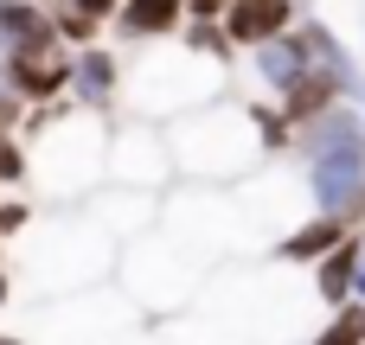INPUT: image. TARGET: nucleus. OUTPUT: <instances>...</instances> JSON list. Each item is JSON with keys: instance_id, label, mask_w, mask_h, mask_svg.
<instances>
[{"instance_id": "1", "label": "nucleus", "mask_w": 365, "mask_h": 345, "mask_svg": "<svg viewBox=\"0 0 365 345\" xmlns=\"http://www.w3.org/2000/svg\"><path fill=\"white\" fill-rule=\"evenodd\" d=\"M19 128L32 134L26 154H32V186L58 205H77L103 186V160H109V122L103 109H71L64 96L58 102H26Z\"/></svg>"}, {"instance_id": "2", "label": "nucleus", "mask_w": 365, "mask_h": 345, "mask_svg": "<svg viewBox=\"0 0 365 345\" xmlns=\"http://www.w3.org/2000/svg\"><path fill=\"white\" fill-rule=\"evenodd\" d=\"M225 58L186 45L180 32L173 38H148L141 64H122V102L141 115V122H173V115H192L205 102L225 96Z\"/></svg>"}, {"instance_id": "3", "label": "nucleus", "mask_w": 365, "mask_h": 345, "mask_svg": "<svg viewBox=\"0 0 365 345\" xmlns=\"http://www.w3.org/2000/svg\"><path fill=\"white\" fill-rule=\"evenodd\" d=\"M167 147H173V173L180 179H205V186H237L263 166V128H257V109L250 102H205L192 115H173L167 128Z\"/></svg>"}, {"instance_id": "4", "label": "nucleus", "mask_w": 365, "mask_h": 345, "mask_svg": "<svg viewBox=\"0 0 365 345\" xmlns=\"http://www.w3.org/2000/svg\"><path fill=\"white\" fill-rule=\"evenodd\" d=\"M205 275H212V262L205 256H192L173 230H141V237H128V250H122V262H115V282H122V294L141 307V314H186L192 301H199V288H205Z\"/></svg>"}, {"instance_id": "5", "label": "nucleus", "mask_w": 365, "mask_h": 345, "mask_svg": "<svg viewBox=\"0 0 365 345\" xmlns=\"http://www.w3.org/2000/svg\"><path fill=\"white\" fill-rule=\"evenodd\" d=\"M115 269V237H103L77 205L64 224H45L32 237V275L45 294H71V288H90Z\"/></svg>"}, {"instance_id": "6", "label": "nucleus", "mask_w": 365, "mask_h": 345, "mask_svg": "<svg viewBox=\"0 0 365 345\" xmlns=\"http://www.w3.org/2000/svg\"><path fill=\"white\" fill-rule=\"evenodd\" d=\"M128 320H135V301L115 294V288H103V282H90V288L58 294V301L38 314L32 333L45 345H109V339L128 333Z\"/></svg>"}, {"instance_id": "7", "label": "nucleus", "mask_w": 365, "mask_h": 345, "mask_svg": "<svg viewBox=\"0 0 365 345\" xmlns=\"http://www.w3.org/2000/svg\"><path fill=\"white\" fill-rule=\"evenodd\" d=\"M0 77L19 102H58V96H71V45L45 26L0 51Z\"/></svg>"}, {"instance_id": "8", "label": "nucleus", "mask_w": 365, "mask_h": 345, "mask_svg": "<svg viewBox=\"0 0 365 345\" xmlns=\"http://www.w3.org/2000/svg\"><path fill=\"white\" fill-rule=\"evenodd\" d=\"M103 179L115 186H141V192H167L180 173H173V147H167V128L154 122H122L109 128V160H103Z\"/></svg>"}, {"instance_id": "9", "label": "nucleus", "mask_w": 365, "mask_h": 345, "mask_svg": "<svg viewBox=\"0 0 365 345\" xmlns=\"http://www.w3.org/2000/svg\"><path fill=\"white\" fill-rule=\"evenodd\" d=\"M237 211H244V224H257V230H269V237H282V230H295L302 218H308V179H282V173H250V179H237Z\"/></svg>"}, {"instance_id": "10", "label": "nucleus", "mask_w": 365, "mask_h": 345, "mask_svg": "<svg viewBox=\"0 0 365 345\" xmlns=\"http://www.w3.org/2000/svg\"><path fill=\"white\" fill-rule=\"evenodd\" d=\"M77 211H83L103 237L128 243V237L154 230V218H160V192H141V186H115V179H103L90 198H77Z\"/></svg>"}, {"instance_id": "11", "label": "nucleus", "mask_w": 365, "mask_h": 345, "mask_svg": "<svg viewBox=\"0 0 365 345\" xmlns=\"http://www.w3.org/2000/svg\"><path fill=\"white\" fill-rule=\"evenodd\" d=\"M308 179V205L340 218V224H365V160H302Z\"/></svg>"}, {"instance_id": "12", "label": "nucleus", "mask_w": 365, "mask_h": 345, "mask_svg": "<svg viewBox=\"0 0 365 345\" xmlns=\"http://www.w3.org/2000/svg\"><path fill=\"white\" fill-rule=\"evenodd\" d=\"M289 32H295L302 58H308L314 70H327V77H334V83H340V90H346V96L359 102V90H365V70H359V58H353V51L340 45V32H334L327 19H295Z\"/></svg>"}, {"instance_id": "13", "label": "nucleus", "mask_w": 365, "mask_h": 345, "mask_svg": "<svg viewBox=\"0 0 365 345\" xmlns=\"http://www.w3.org/2000/svg\"><path fill=\"white\" fill-rule=\"evenodd\" d=\"M71 96L83 109H109L122 96V58L109 45H77L71 51Z\"/></svg>"}, {"instance_id": "14", "label": "nucleus", "mask_w": 365, "mask_h": 345, "mask_svg": "<svg viewBox=\"0 0 365 345\" xmlns=\"http://www.w3.org/2000/svg\"><path fill=\"white\" fill-rule=\"evenodd\" d=\"M218 26H225L231 51H250V45H263V38L295 26V0H231Z\"/></svg>"}, {"instance_id": "15", "label": "nucleus", "mask_w": 365, "mask_h": 345, "mask_svg": "<svg viewBox=\"0 0 365 345\" xmlns=\"http://www.w3.org/2000/svg\"><path fill=\"white\" fill-rule=\"evenodd\" d=\"M109 26H115L122 38H135V45H148V38H173V32L186 26V0H122Z\"/></svg>"}, {"instance_id": "16", "label": "nucleus", "mask_w": 365, "mask_h": 345, "mask_svg": "<svg viewBox=\"0 0 365 345\" xmlns=\"http://www.w3.org/2000/svg\"><path fill=\"white\" fill-rule=\"evenodd\" d=\"M308 70V58H302V45H295V32H276V38H263V45H250V77H257V90H269V96H282L295 77Z\"/></svg>"}, {"instance_id": "17", "label": "nucleus", "mask_w": 365, "mask_h": 345, "mask_svg": "<svg viewBox=\"0 0 365 345\" xmlns=\"http://www.w3.org/2000/svg\"><path fill=\"white\" fill-rule=\"evenodd\" d=\"M346 230H353V224H340V218L314 211V218H302L295 230H282V237H276V256H282V262H295V269H302V262L314 269V262H321V256H327Z\"/></svg>"}, {"instance_id": "18", "label": "nucleus", "mask_w": 365, "mask_h": 345, "mask_svg": "<svg viewBox=\"0 0 365 345\" xmlns=\"http://www.w3.org/2000/svg\"><path fill=\"white\" fill-rule=\"evenodd\" d=\"M353 269H359V230H346V237L314 262V301H321V307L353 301Z\"/></svg>"}, {"instance_id": "19", "label": "nucleus", "mask_w": 365, "mask_h": 345, "mask_svg": "<svg viewBox=\"0 0 365 345\" xmlns=\"http://www.w3.org/2000/svg\"><path fill=\"white\" fill-rule=\"evenodd\" d=\"M340 96H346V90H340V83H334L327 70H314V64H308V70H302V77H295V83H289V90L276 96V102H282V115H289V122L302 128L308 115H321V109H327V102H340Z\"/></svg>"}, {"instance_id": "20", "label": "nucleus", "mask_w": 365, "mask_h": 345, "mask_svg": "<svg viewBox=\"0 0 365 345\" xmlns=\"http://www.w3.org/2000/svg\"><path fill=\"white\" fill-rule=\"evenodd\" d=\"M45 26H51L45 0H0V51L19 45V38H32V32H45Z\"/></svg>"}, {"instance_id": "21", "label": "nucleus", "mask_w": 365, "mask_h": 345, "mask_svg": "<svg viewBox=\"0 0 365 345\" xmlns=\"http://www.w3.org/2000/svg\"><path fill=\"white\" fill-rule=\"evenodd\" d=\"M308 345H365V301H340L334 320H327Z\"/></svg>"}, {"instance_id": "22", "label": "nucleus", "mask_w": 365, "mask_h": 345, "mask_svg": "<svg viewBox=\"0 0 365 345\" xmlns=\"http://www.w3.org/2000/svg\"><path fill=\"white\" fill-rule=\"evenodd\" d=\"M51 32H58V38L71 45V51H77V45H96V19H90V13H77L71 0H64V6L51 13Z\"/></svg>"}, {"instance_id": "23", "label": "nucleus", "mask_w": 365, "mask_h": 345, "mask_svg": "<svg viewBox=\"0 0 365 345\" xmlns=\"http://www.w3.org/2000/svg\"><path fill=\"white\" fill-rule=\"evenodd\" d=\"M32 179V154H26V141H13V128L0 134V186H26Z\"/></svg>"}, {"instance_id": "24", "label": "nucleus", "mask_w": 365, "mask_h": 345, "mask_svg": "<svg viewBox=\"0 0 365 345\" xmlns=\"http://www.w3.org/2000/svg\"><path fill=\"white\" fill-rule=\"evenodd\" d=\"M26 224H32V205H19V198H6V205H0V237H19Z\"/></svg>"}, {"instance_id": "25", "label": "nucleus", "mask_w": 365, "mask_h": 345, "mask_svg": "<svg viewBox=\"0 0 365 345\" xmlns=\"http://www.w3.org/2000/svg\"><path fill=\"white\" fill-rule=\"evenodd\" d=\"M71 6H77V13H90V19H96V26H109V19H115V6H122V0H71Z\"/></svg>"}, {"instance_id": "26", "label": "nucleus", "mask_w": 365, "mask_h": 345, "mask_svg": "<svg viewBox=\"0 0 365 345\" xmlns=\"http://www.w3.org/2000/svg\"><path fill=\"white\" fill-rule=\"evenodd\" d=\"M231 0H186V19H225Z\"/></svg>"}, {"instance_id": "27", "label": "nucleus", "mask_w": 365, "mask_h": 345, "mask_svg": "<svg viewBox=\"0 0 365 345\" xmlns=\"http://www.w3.org/2000/svg\"><path fill=\"white\" fill-rule=\"evenodd\" d=\"M353 301H365V243H359V269H353Z\"/></svg>"}, {"instance_id": "28", "label": "nucleus", "mask_w": 365, "mask_h": 345, "mask_svg": "<svg viewBox=\"0 0 365 345\" xmlns=\"http://www.w3.org/2000/svg\"><path fill=\"white\" fill-rule=\"evenodd\" d=\"M109 345H154V333H122V339H109Z\"/></svg>"}, {"instance_id": "29", "label": "nucleus", "mask_w": 365, "mask_h": 345, "mask_svg": "<svg viewBox=\"0 0 365 345\" xmlns=\"http://www.w3.org/2000/svg\"><path fill=\"white\" fill-rule=\"evenodd\" d=\"M6 294H13V288H6V269H0V307H6Z\"/></svg>"}, {"instance_id": "30", "label": "nucleus", "mask_w": 365, "mask_h": 345, "mask_svg": "<svg viewBox=\"0 0 365 345\" xmlns=\"http://www.w3.org/2000/svg\"><path fill=\"white\" fill-rule=\"evenodd\" d=\"M0 96H13V90H6V77H0Z\"/></svg>"}, {"instance_id": "31", "label": "nucleus", "mask_w": 365, "mask_h": 345, "mask_svg": "<svg viewBox=\"0 0 365 345\" xmlns=\"http://www.w3.org/2000/svg\"><path fill=\"white\" fill-rule=\"evenodd\" d=\"M359 115H365V90H359Z\"/></svg>"}, {"instance_id": "32", "label": "nucleus", "mask_w": 365, "mask_h": 345, "mask_svg": "<svg viewBox=\"0 0 365 345\" xmlns=\"http://www.w3.org/2000/svg\"><path fill=\"white\" fill-rule=\"evenodd\" d=\"M45 6H51V0H45Z\"/></svg>"}]
</instances>
